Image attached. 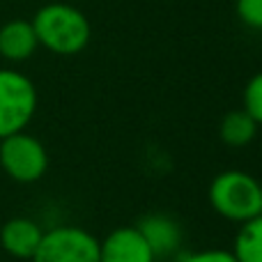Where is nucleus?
<instances>
[{"mask_svg": "<svg viewBox=\"0 0 262 262\" xmlns=\"http://www.w3.org/2000/svg\"><path fill=\"white\" fill-rule=\"evenodd\" d=\"M32 28L39 46L55 55H76L90 44L92 28L78 7L67 3H49L37 9Z\"/></svg>", "mask_w": 262, "mask_h": 262, "instance_id": "f257e3e1", "label": "nucleus"}, {"mask_svg": "<svg viewBox=\"0 0 262 262\" xmlns=\"http://www.w3.org/2000/svg\"><path fill=\"white\" fill-rule=\"evenodd\" d=\"M207 198L221 219L244 223L262 214V184L246 170H223L209 182Z\"/></svg>", "mask_w": 262, "mask_h": 262, "instance_id": "f03ea898", "label": "nucleus"}, {"mask_svg": "<svg viewBox=\"0 0 262 262\" xmlns=\"http://www.w3.org/2000/svg\"><path fill=\"white\" fill-rule=\"evenodd\" d=\"M0 168L18 184L39 182L49 170V152L37 136L26 129L0 138Z\"/></svg>", "mask_w": 262, "mask_h": 262, "instance_id": "7ed1b4c3", "label": "nucleus"}, {"mask_svg": "<svg viewBox=\"0 0 262 262\" xmlns=\"http://www.w3.org/2000/svg\"><path fill=\"white\" fill-rule=\"evenodd\" d=\"M37 113V88L16 69H0V138L23 131Z\"/></svg>", "mask_w": 262, "mask_h": 262, "instance_id": "20e7f679", "label": "nucleus"}, {"mask_svg": "<svg viewBox=\"0 0 262 262\" xmlns=\"http://www.w3.org/2000/svg\"><path fill=\"white\" fill-rule=\"evenodd\" d=\"M30 262H99V239L85 228L55 226L44 230Z\"/></svg>", "mask_w": 262, "mask_h": 262, "instance_id": "39448f33", "label": "nucleus"}, {"mask_svg": "<svg viewBox=\"0 0 262 262\" xmlns=\"http://www.w3.org/2000/svg\"><path fill=\"white\" fill-rule=\"evenodd\" d=\"M99 262H157V255L138 228L120 226L99 242Z\"/></svg>", "mask_w": 262, "mask_h": 262, "instance_id": "423d86ee", "label": "nucleus"}, {"mask_svg": "<svg viewBox=\"0 0 262 262\" xmlns=\"http://www.w3.org/2000/svg\"><path fill=\"white\" fill-rule=\"evenodd\" d=\"M44 237V228L28 216H14L0 226V249L16 260H28L35 255Z\"/></svg>", "mask_w": 262, "mask_h": 262, "instance_id": "0eeeda50", "label": "nucleus"}, {"mask_svg": "<svg viewBox=\"0 0 262 262\" xmlns=\"http://www.w3.org/2000/svg\"><path fill=\"white\" fill-rule=\"evenodd\" d=\"M136 228L140 230V235L145 237V242L149 244L152 253L157 255V260L170 258L180 251L182 246V226L168 214H145Z\"/></svg>", "mask_w": 262, "mask_h": 262, "instance_id": "6e6552de", "label": "nucleus"}, {"mask_svg": "<svg viewBox=\"0 0 262 262\" xmlns=\"http://www.w3.org/2000/svg\"><path fill=\"white\" fill-rule=\"evenodd\" d=\"M39 49L32 21L26 18H12L0 26V58L9 62H23L32 58Z\"/></svg>", "mask_w": 262, "mask_h": 262, "instance_id": "1a4fd4ad", "label": "nucleus"}, {"mask_svg": "<svg viewBox=\"0 0 262 262\" xmlns=\"http://www.w3.org/2000/svg\"><path fill=\"white\" fill-rule=\"evenodd\" d=\"M255 136H258V122L244 108L230 111V113H226L221 118L219 138L228 147H246L249 143H253Z\"/></svg>", "mask_w": 262, "mask_h": 262, "instance_id": "9d476101", "label": "nucleus"}, {"mask_svg": "<svg viewBox=\"0 0 262 262\" xmlns=\"http://www.w3.org/2000/svg\"><path fill=\"white\" fill-rule=\"evenodd\" d=\"M230 251L237 262H262V214L239 223Z\"/></svg>", "mask_w": 262, "mask_h": 262, "instance_id": "9b49d317", "label": "nucleus"}, {"mask_svg": "<svg viewBox=\"0 0 262 262\" xmlns=\"http://www.w3.org/2000/svg\"><path fill=\"white\" fill-rule=\"evenodd\" d=\"M242 108L262 127V72L249 78L244 92H242Z\"/></svg>", "mask_w": 262, "mask_h": 262, "instance_id": "f8f14e48", "label": "nucleus"}, {"mask_svg": "<svg viewBox=\"0 0 262 262\" xmlns=\"http://www.w3.org/2000/svg\"><path fill=\"white\" fill-rule=\"evenodd\" d=\"M237 18L251 30H262V0H237Z\"/></svg>", "mask_w": 262, "mask_h": 262, "instance_id": "ddd939ff", "label": "nucleus"}, {"mask_svg": "<svg viewBox=\"0 0 262 262\" xmlns=\"http://www.w3.org/2000/svg\"><path fill=\"white\" fill-rule=\"evenodd\" d=\"M180 262H237L232 251L226 249H203V251H193V253L184 255Z\"/></svg>", "mask_w": 262, "mask_h": 262, "instance_id": "4468645a", "label": "nucleus"}, {"mask_svg": "<svg viewBox=\"0 0 262 262\" xmlns=\"http://www.w3.org/2000/svg\"><path fill=\"white\" fill-rule=\"evenodd\" d=\"M260 184H262V182H260Z\"/></svg>", "mask_w": 262, "mask_h": 262, "instance_id": "2eb2a0df", "label": "nucleus"}]
</instances>
